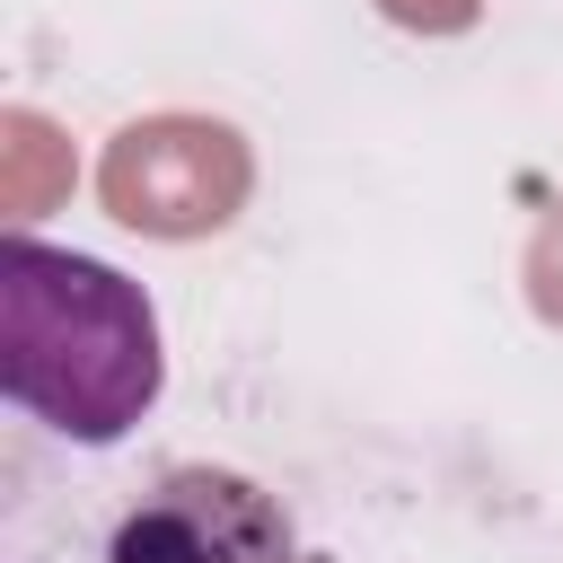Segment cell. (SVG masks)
Returning <instances> with one entry per match:
<instances>
[{
  "mask_svg": "<svg viewBox=\"0 0 563 563\" xmlns=\"http://www.w3.org/2000/svg\"><path fill=\"white\" fill-rule=\"evenodd\" d=\"M167 387L158 317L141 282L97 255L0 238V396L53 440L106 449Z\"/></svg>",
  "mask_w": 563,
  "mask_h": 563,
  "instance_id": "obj_1",
  "label": "cell"
},
{
  "mask_svg": "<svg viewBox=\"0 0 563 563\" xmlns=\"http://www.w3.org/2000/svg\"><path fill=\"white\" fill-rule=\"evenodd\" d=\"M106 563H299L282 501L229 466H167L106 537Z\"/></svg>",
  "mask_w": 563,
  "mask_h": 563,
  "instance_id": "obj_2",
  "label": "cell"
}]
</instances>
